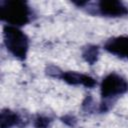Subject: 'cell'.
<instances>
[{
	"instance_id": "1",
	"label": "cell",
	"mask_w": 128,
	"mask_h": 128,
	"mask_svg": "<svg viewBox=\"0 0 128 128\" xmlns=\"http://www.w3.org/2000/svg\"><path fill=\"white\" fill-rule=\"evenodd\" d=\"M0 17L12 25H24L29 21L30 9L23 1H1Z\"/></svg>"
},
{
	"instance_id": "2",
	"label": "cell",
	"mask_w": 128,
	"mask_h": 128,
	"mask_svg": "<svg viewBox=\"0 0 128 128\" xmlns=\"http://www.w3.org/2000/svg\"><path fill=\"white\" fill-rule=\"evenodd\" d=\"M3 34L7 49L15 57L24 59L28 50V39L26 35L14 26H5Z\"/></svg>"
},
{
	"instance_id": "3",
	"label": "cell",
	"mask_w": 128,
	"mask_h": 128,
	"mask_svg": "<svg viewBox=\"0 0 128 128\" xmlns=\"http://www.w3.org/2000/svg\"><path fill=\"white\" fill-rule=\"evenodd\" d=\"M128 90V83L121 76L111 73L106 76L101 84V94L105 99L121 95Z\"/></svg>"
},
{
	"instance_id": "4",
	"label": "cell",
	"mask_w": 128,
	"mask_h": 128,
	"mask_svg": "<svg viewBox=\"0 0 128 128\" xmlns=\"http://www.w3.org/2000/svg\"><path fill=\"white\" fill-rule=\"evenodd\" d=\"M98 9L102 15L106 16H123L128 13V9L119 1L103 0L98 4Z\"/></svg>"
},
{
	"instance_id": "5",
	"label": "cell",
	"mask_w": 128,
	"mask_h": 128,
	"mask_svg": "<svg viewBox=\"0 0 128 128\" xmlns=\"http://www.w3.org/2000/svg\"><path fill=\"white\" fill-rule=\"evenodd\" d=\"M105 48L112 54L128 59V37L126 36L116 37L108 40L105 44Z\"/></svg>"
},
{
	"instance_id": "6",
	"label": "cell",
	"mask_w": 128,
	"mask_h": 128,
	"mask_svg": "<svg viewBox=\"0 0 128 128\" xmlns=\"http://www.w3.org/2000/svg\"><path fill=\"white\" fill-rule=\"evenodd\" d=\"M61 78L69 83V84H73V85H78V84H82L86 87H93L95 85V80L85 74H81V73H77V72H64L61 75Z\"/></svg>"
},
{
	"instance_id": "7",
	"label": "cell",
	"mask_w": 128,
	"mask_h": 128,
	"mask_svg": "<svg viewBox=\"0 0 128 128\" xmlns=\"http://www.w3.org/2000/svg\"><path fill=\"white\" fill-rule=\"evenodd\" d=\"M19 122V117L17 114L9 111V110H3L0 115V123L1 128H9L11 126L16 125Z\"/></svg>"
},
{
	"instance_id": "8",
	"label": "cell",
	"mask_w": 128,
	"mask_h": 128,
	"mask_svg": "<svg viewBox=\"0 0 128 128\" xmlns=\"http://www.w3.org/2000/svg\"><path fill=\"white\" fill-rule=\"evenodd\" d=\"M83 56L87 62H89L90 64H93L96 61L97 56H98V47H96V46L87 47L83 53Z\"/></svg>"
},
{
	"instance_id": "9",
	"label": "cell",
	"mask_w": 128,
	"mask_h": 128,
	"mask_svg": "<svg viewBox=\"0 0 128 128\" xmlns=\"http://www.w3.org/2000/svg\"><path fill=\"white\" fill-rule=\"evenodd\" d=\"M48 123H49V119L43 118V117H39V118L36 120L35 125H36V127H38V128H43V127H46V126L48 125Z\"/></svg>"
}]
</instances>
